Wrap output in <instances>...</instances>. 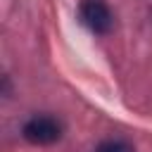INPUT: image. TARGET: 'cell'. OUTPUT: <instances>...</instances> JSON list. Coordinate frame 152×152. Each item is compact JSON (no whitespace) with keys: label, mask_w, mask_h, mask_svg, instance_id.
<instances>
[{"label":"cell","mask_w":152,"mask_h":152,"mask_svg":"<svg viewBox=\"0 0 152 152\" xmlns=\"http://www.w3.org/2000/svg\"><path fill=\"white\" fill-rule=\"evenodd\" d=\"M21 135L31 145H52L62 138V124L50 114H36L21 126Z\"/></svg>","instance_id":"6da1fadb"},{"label":"cell","mask_w":152,"mask_h":152,"mask_svg":"<svg viewBox=\"0 0 152 152\" xmlns=\"http://www.w3.org/2000/svg\"><path fill=\"white\" fill-rule=\"evenodd\" d=\"M78 19L88 31H93L97 36L109 33L114 26V14L102 0H86L78 7Z\"/></svg>","instance_id":"7a4b0ae2"},{"label":"cell","mask_w":152,"mask_h":152,"mask_svg":"<svg viewBox=\"0 0 152 152\" xmlns=\"http://www.w3.org/2000/svg\"><path fill=\"white\" fill-rule=\"evenodd\" d=\"M95 152H135L133 145L128 140H121V138H109V140H102Z\"/></svg>","instance_id":"3957f363"}]
</instances>
